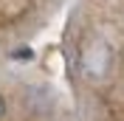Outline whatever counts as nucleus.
Returning <instances> with one entry per match:
<instances>
[{
  "label": "nucleus",
  "mask_w": 124,
  "mask_h": 121,
  "mask_svg": "<svg viewBox=\"0 0 124 121\" xmlns=\"http://www.w3.org/2000/svg\"><path fill=\"white\" fill-rule=\"evenodd\" d=\"M3 115H6V98L0 96V118H3Z\"/></svg>",
  "instance_id": "nucleus-3"
},
{
  "label": "nucleus",
  "mask_w": 124,
  "mask_h": 121,
  "mask_svg": "<svg viewBox=\"0 0 124 121\" xmlns=\"http://www.w3.org/2000/svg\"><path fill=\"white\" fill-rule=\"evenodd\" d=\"M107 65H110V48L104 45V42H93L90 48H87V53H85V68H87V73H93L96 76V70H99V76L107 70Z\"/></svg>",
  "instance_id": "nucleus-1"
},
{
  "label": "nucleus",
  "mask_w": 124,
  "mask_h": 121,
  "mask_svg": "<svg viewBox=\"0 0 124 121\" xmlns=\"http://www.w3.org/2000/svg\"><path fill=\"white\" fill-rule=\"evenodd\" d=\"M17 59H31V51H17Z\"/></svg>",
  "instance_id": "nucleus-2"
}]
</instances>
